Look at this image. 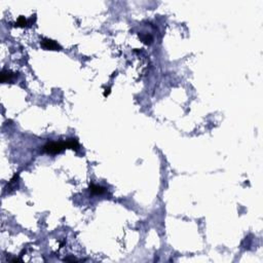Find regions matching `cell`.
<instances>
[{
  "label": "cell",
  "mask_w": 263,
  "mask_h": 263,
  "mask_svg": "<svg viewBox=\"0 0 263 263\" xmlns=\"http://www.w3.org/2000/svg\"><path fill=\"white\" fill-rule=\"evenodd\" d=\"M66 148L65 142H48L43 146V151L48 154H58Z\"/></svg>",
  "instance_id": "obj_1"
},
{
  "label": "cell",
  "mask_w": 263,
  "mask_h": 263,
  "mask_svg": "<svg viewBox=\"0 0 263 263\" xmlns=\"http://www.w3.org/2000/svg\"><path fill=\"white\" fill-rule=\"evenodd\" d=\"M41 46L45 49H51V51H59L61 48L60 45L56 42V41L51 40V39H47V38H44L41 42Z\"/></svg>",
  "instance_id": "obj_2"
},
{
  "label": "cell",
  "mask_w": 263,
  "mask_h": 263,
  "mask_svg": "<svg viewBox=\"0 0 263 263\" xmlns=\"http://www.w3.org/2000/svg\"><path fill=\"white\" fill-rule=\"evenodd\" d=\"M15 77H17L16 73H12L11 71H7V70H3V71L1 72L0 80H1V82H6V81L12 80Z\"/></svg>",
  "instance_id": "obj_3"
},
{
  "label": "cell",
  "mask_w": 263,
  "mask_h": 263,
  "mask_svg": "<svg viewBox=\"0 0 263 263\" xmlns=\"http://www.w3.org/2000/svg\"><path fill=\"white\" fill-rule=\"evenodd\" d=\"M89 191L91 192L93 194H96V195H99V194H103L106 192V189L102 186H99L96 185V184H91L89 185Z\"/></svg>",
  "instance_id": "obj_4"
},
{
  "label": "cell",
  "mask_w": 263,
  "mask_h": 263,
  "mask_svg": "<svg viewBox=\"0 0 263 263\" xmlns=\"http://www.w3.org/2000/svg\"><path fill=\"white\" fill-rule=\"evenodd\" d=\"M65 145H66V148H69L72 150H77L79 148V143L76 139H68L65 142Z\"/></svg>",
  "instance_id": "obj_5"
},
{
  "label": "cell",
  "mask_w": 263,
  "mask_h": 263,
  "mask_svg": "<svg viewBox=\"0 0 263 263\" xmlns=\"http://www.w3.org/2000/svg\"><path fill=\"white\" fill-rule=\"evenodd\" d=\"M16 24L18 25V26H20V27H24V26L27 25V21H26V19H25L24 17H20V18L18 19V21H17Z\"/></svg>",
  "instance_id": "obj_6"
},
{
  "label": "cell",
  "mask_w": 263,
  "mask_h": 263,
  "mask_svg": "<svg viewBox=\"0 0 263 263\" xmlns=\"http://www.w3.org/2000/svg\"><path fill=\"white\" fill-rule=\"evenodd\" d=\"M142 40H143V42L146 43V44H148V43H151L152 36L151 35H148V34H146V35L142 36Z\"/></svg>",
  "instance_id": "obj_7"
},
{
  "label": "cell",
  "mask_w": 263,
  "mask_h": 263,
  "mask_svg": "<svg viewBox=\"0 0 263 263\" xmlns=\"http://www.w3.org/2000/svg\"><path fill=\"white\" fill-rule=\"evenodd\" d=\"M65 261H71V262H76V261H78L76 258H73V257H69V258H65L64 259Z\"/></svg>",
  "instance_id": "obj_8"
},
{
  "label": "cell",
  "mask_w": 263,
  "mask_h": 263,
  "mask_svg": "<svg viewBox=\"0 0 263 263\" xmlns=\"http://www.w3.org/2000/svg\"><path fill=\"white\" fill-rule=\"evenodd\" d=\"M110 94V89H106L104 91V96H108Z\"/></svg>",
  "instance_id": "obj_9"
},
{
  "label": "cell",
  "mask_w": 263,
  "mask_h": 263,
  "mask_svg": "<svg viewBox=\"0 0 263 263\" xmlns=\"http://www.w3.org/2000/svg\"><path fill=\"white\" fill-rule=\"evenodd\" d=\"M19 261H22L21 259H19V258H15V259H12V262H19Z\"/></svg>",
  "instance_id": "obj_10"
}]
</instances>
